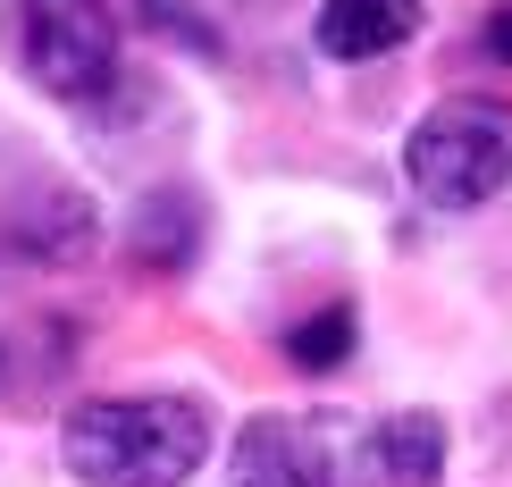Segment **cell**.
Here are the masks:
<instances>
[{
	"label": "cell",
	"instance_id": "obj_1",
	"mask_svg": "<svg viewBox=\"0 0 512 487\" xmlns=\"http://www.w3.org/2000/svg\"><path fill=\"white\" fill-rule=\"evenodd\" d=\"M59 454L84 487H185L210 454V412L194 395H93L68 412Z\"/></svg>",
	"mask_w": 512,
	"mask_h": 487
},
{
	"label": "cell",
	"instance_id": "obj_2",
	"mask_svg": "<svg viewBox=\"0 0 512 487\" xmlns=\"http://www.w3.org/2000/svg\"><path fill=\"white\" fill-rule=\"evenodd\" d=\"M403 177L429 210H479L512 185V101L454 93L403 143Z\"/></svg>",
	"mask_w": 512,
	"mask_h": 487
},
{
	"label": "cell",
	"instance_id": "obj_3",
	"mask_svg": "<svg viewBox=\"0 0 512 487\" xmlns=\"http://www.w3.org/2000/svg\"><path fill=\"white\" fill-rule=\"evenodd\" d=\"M9 51L26 68V84H42L51 101L84 110L118 76V17H110V0H17Z\"/></svg>",
	"mask_w": 512,
	"mask_h": 487
},
{
	"label": "cell",
	"instance_id": "obj_4",
	"mask_svg": "<svg viewBox=\"0 0 512 487\" xmlns=\"http://www.w3.org/2000/svg\"><path fill=\"white\" fill-rule=\"evenodd\" d=\"M236 487H328V446L311 420L261 412L236 437Z\"/></svg>",
	"mask_w": 512,
	"mask_h": 487
},
{
	"label": "cell",
	"instance_id": "obj_5",
	"mask_svg": "<svg viewBox=\"0 0 512 487\" xmlns=\"http://www.w3.org/2000/svg\"><path fill=\"white\" fill-rule=\"evenodd\" d=\"M420 17H429V0H319L311 42L328 59H345V68H361V59L403 51V42L420 34Z\"/></svg>",
	"mask_w": 512,
	"mask_h": 487
},
{
	"label": "cell",
	"instance_id": "obj_6",
	"mask_svg": "<svg viewBox=\"0 0 512 487\" xmlns=\"http://www.w3.org/2000/svg\"><path fill=\"white\" fill-rule=\"evenodd\" d=\"M361 479L370 487H437L445 479V420L437 412H387L361 437Z\"/></svg>",
	"mask_w": 512,
	"mask_h": 487
},
{
	"label": "cell",
	"instance_id": "obj_7",
	"mask_svg": "<svg viewBox=\"0 0 512 487\" xmlns=\"http://www.w3.org/2000/svg\"><path fill=\"white\" fill-rule=\"evenodd\" d=\"M353 336H361L353 303H328V311H311V320L286 336V362L294 370H345L353 362Z\"/></svg>",
	"mask_w": 512,
	"mask_h": 487
},
{
	"label": "cell",
	"instance_id": "obj_8",
	"mask_svg": "<svg viewBox=\"0 0 512 487\" xmlns=\"http://www.w3.org/2000/svg\"><path fill=\"white\" fill-rule=\"evenodd\" d=\"M487 51H496V59H504V68H512V0H504V9H496V17H487Z\"/></svg>",
	"mask_w": 512,
	"mask_h": 487
}]
</instances>
